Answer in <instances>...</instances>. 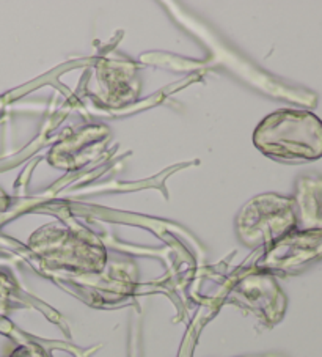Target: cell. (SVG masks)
Wrapping results in <instances>:
<instances>
[{"instance_id": "1", "label": "cell", "mask_w": 322, "mask_h": 357, "mask_svg": "<svg viewBox=\"0 0 322 357\" xmlns=\"http://www.w3.org/2000/svg\"><path fill=\"white\" fill-rule=\"evenodd\" d=\"M253 142L259 151L275 161H318L322 158V120L308 110H278L259 123Z\"/></svg>"}, {"instance_id": "2", "label": "cell", "mask_w": 322, "mask_h": 357, "mask_svg": "<svg viewBox=\"0 0 322 357\" xmlns=\"http://www.w3.org/2000/svg\"><path fill=\"white\" fill-rule=\"evenodd\" d=\"M299 225L294 199L282 195L256 197L240 214L239 230L247 243L272 245Z\"/></svg>"}, {"instance_id": "3", "label": "cell", "mask_w": 322, "mask_h": 357, "mask_svg": "<svg viewBox=\"0 0 322 357\" xmlns=\"http://www.w3.org/2000/svg\"><path fill=\"white\" fill-rule=\"evenodd\" d=\"M319 260H322V229H296L269 245L263 266L293 274Z\"/></svg>"}, {"instance_id": "4", "label": "cell", "mask_w": 322, "mask_h": 357, "mask_svg": "<svg viewBox=\"0 0 322 357\" xmlns=\"http://www.w3.org/2000/svg\"><path fill=\"white\" fill-rule=\"evenodd\" d=\"M297 216L309 229H322V178H305L299 183Z\"/></svg>"}]
</instances>
